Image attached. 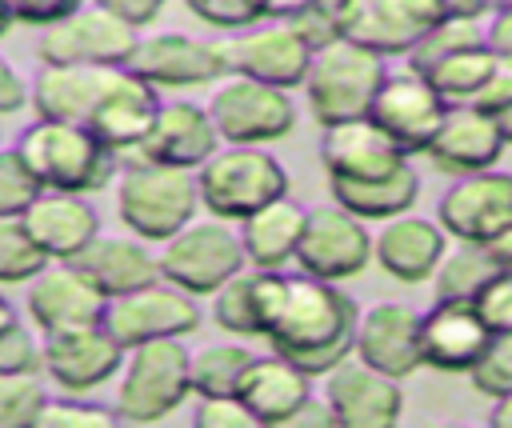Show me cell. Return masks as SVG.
Listing matches in <instances>:
<instances>
[{
    "instance_id": "cell-1",
    "label": "cell",
    "mask_w": 512,
    "mask_h": 428,
    "mask_svg": "<svg viewBox=\"0 0 512 428\" xmlns=\"http://www.w3.org/2000/svg\"><path fill=\"white\" fill-rule=\"evenodd\" d=\"M360 308L348 292L320 276H284L272 316L264 324V340L272 352L304 368L308 376H328L340 360L352 356Z\"/></svg>"
},
{
    "instance_id": "cell-2",
    "label": "cell",
    "mask_w": 512,
    "mask_h": 428,
    "mask_svg": "<svg viewBox=\"0 0 512 428\" xmlns=\"http://www.w3.org/2000/svg\"><path fill=\"white\" fill-rule=\"evenodd\" d=\"M16 156L28 164L40 188L80 192V196L104 188L116 172V152L104 148L84 124L44 120V116L20 132Z\"/></svg>"
},
{
    "instance_id": "cell-3",
    "label": "cell",
    "mask_w": 512,
    "mask_h": 428,
    "mask_svg": "<svg viewBox=\"0 0 512 428\" xmlns=\"http://www.w3.org/2000/svg\"><path fill=\"white\" fill-rule=\"evenodd\" d=\"M384 56L352 44L344 36H336L332 44L316 48L304 72V92H308V108L316 116V124H340V120H356L368 116V104L384 80Z\"/></svg>"
},
{
    "instance_id": "cell-4",
    "label": "cell",
    "mask_w": 512,
    "mask_h": 428,
    "mask_svg": "<svg viewBox=\"0 0 512 428\" xmlns=\"http://www.w3.org/2000/svg\"><path fill=\"white\" fill-rule=\"evenodd\" d=\"M200 208L196 172L152 164V160H128L116 184V212L128 224L132 236L144 240H168L176 228H184Z\"/></svg>"
},
{
    "instance_id": "cell-5",
    "label": "cell",
    "mask_w": 512,
    "mask_h": 428,
    "mask_svg": "<svg viewBox=\"0 0 512 428\" xmlns=\"http://www.w3.org/2000/svg\"><path fill=\"white\" fill-rule=\"evenodd\" d=\"M196 192L212 216L244 220L260 204L288 192V172L260 144H228L196 168Z\"/></svg>"
},
{
    "instance_id": "cell-6",
    "label": "cell",
    "mask_w": 512,
    "mask_h": 428,
    "mask_svg": "<svg viewBox=\"0 0 512 428\" xmlns=\"http://www.w3.org/2000/svg\"><path fill=\"white\" fill-rule=\"evenodd\" d=\"M188 392H192L188 348L180 344V336L144 340V344L128 348L124 376L116 388V412H120V420L148 424V420H160L172 408H180Z\"/></svg>"
},
{
    "instance_id": "cell-7",
    "label": "cell",
    "mask_w": 512,
    "mask_h": 428,
    "mask_svg": "<svg viewBox=\"0 0 512 428\" xmlns=\"http://www.w3.org/2000/svg\"><path fill=\"white\" fill-rule=\"evenodd\" d=\"M156 264H160V280L192 296H212L228 276L244 268V244H240V232L228 228V220L192 216L184 228H176L164 240Z\"/></svg>"
},
{
    "instance_id": "cell-8",
    "label": "cell",
    "mask_w": 512,
    "mask_h": 428,
    "mask_svg": "<svg viewBox=\"0 0 512 428\" xmlns=\"http://www.w3.org/2000/svg\"><path fill=\"white\" fill-rule=\"evenodd\" d=\"M204 108H208L212 128L224 144H264V140L292 132V124H296V108L288 100V88L260 84L248 76L224 80Z\"/></svg>"
},
{
    "instance_id": "cell-9",
    "label": "cell",
    "mask_w": 512,
    "mask_h": 428,
    "mask_svg": "<svg viewBox=\"0 0 512 428\" xmlns=\"http://www.w3.org/2000/svg\"><path fill=\"white\" fill-rule=\"evenodd\" d=\"M292 260L300 264V272L332 280V284L360 276L372 260V232L364 228L360 216H352L340 204L308 208Z\"/></svg>"
},
{
    "instance_id": "cell-10",
    "label": "cell",
    "mask_w": 512,
    "mask_h": 428,
    "mask_svg": "<svg viewBox=\"0 0 512 428\" xmlns=\"http://www.w3.org/2000/svg\"><path fill=\"white\" fill-rule=\"evenodd\" d=\"M136 24L92 4L76 8L40 28V60L44 64H128L136 48Z\"/></svg>"
},
{
    "instance_id": "cell-11",
    "label": "cell",
    "mask_w": 512,
    "mask_h": 428,
    "mask_svg": "<svg viewBox=\"0 0 512 428\" xmlns=\"http://www.w3.org/2000/svg\"><path fill=\"white\" fill-rule=\"evenodd\" d=\"M100 324L124 344V352L132 344H144V340H160V336H184L200 324V308L192 300V292L176 288V284H140L132 292H120V296H108L104 300V312H100Z\"/></svg>"
},
{
    "instance_id": "cell-12",
    "label": "cell",
    "mask_w": 512,
    "mask_h": 428,
    "mask_svg": "<svg viewBox=\"0 0 512 428\" xmlns=\"http://www.w3.org/2000/svg\"><path fill=\"white\" fill-rule=\"evenodd\" d=\"M436 224L460 244H492L512 224V172H468L436 204Z\"/></svg>"
},
{
    "instance_id": "cell-13",
    "label": "cell",
    "mask_w": 512,
    "mask_h": 428,
    "mask_svg": "<svg viewBox=\"0 0 512 428\" xmlns=\"http://www.w3.org/2000/svg\"><path fill=\"white\" fill-rule=\"evenodd\" d=\"M440 16L436 0H336L340 36L380 56H408Z\"/></svg>"
},
{
    "instance_id": "cell-14",
    "label": "cell",
    "mask_w": 512,
    "mask_h": 428,
    "mask_svg": "<svg viewBox=\"0 0 512 428\" xmlns=\"http://www.w3.org/2000/svg\"><path fill=\"white\" fill-rule=\"evenodd\" d=\"M444 112H448L444 96L416 68L384 72V80H380V88H376V96L368 104V116L400 144L404 156L428 148V140L440 128Z\"/></svg>"
},
{
    "instance_id": "cell-15",
    "label": "cell",
    "mask_w": 512,
    "mask_h": 428,
    "mask_svg": "<svg viewBox=\"0 0 512 428\" xmlns=\"http://www.w3.org/2000/svg\"><path fill=\"white\" fill-rule=\"evenodd\" d=\"M224 60H228V76L292 88V84H304L312 48L300 40V32L288 20H268L260 28H248L224 40Z\"/></svg>"
},
{
    "instance_id": "cell-16",
    "label": "cell",
    "mask_w": 512,
    "mask_h": 428,
    "mask_svg": "<svg viewBox=\"0 0 512 428\" xmlns=\"http://www.w3.org/2000/svg\"><path fill=\"white\" fill-rule=\"evenodd\" d=\"M124 68H132L136 76H144L156 88H188V84H208L216 76H228L224 44L196 40L184 32L140 36Z\"/></svg>"
},
{
    "instance_id": "cell-17",
    "label": "cell",
    "mask_w": 512,
    "mask_h": 428,
    "mask_svg": "<svg viewBox=\"0 0 512 428\" xmlns=\"http://www.w3.org/2000/svg\"><path fill=\"white\" fill-rule=\"evenodd\" d=\"M324 400H328L336 424H344V428H388L404 412L400 380H392L352 356L328 372Z\"/></svg>"
},
{
    "instance_id": "cell-18",
    "label": "cell",
    "mask_w": 512,
    "mask_h": 428,
    "mask_svg": "<svg viewBox=\"0 0 512 428\" xmlns=\"http://www.w3.org/2000/svg\"><path fill=\"white\" fill-rule=\"evenodd\" d=\"M356 360L372 364L376 372L404 380L420 364V312L400 300H380L360 312L356 320Z\"/></svg>"
},
{
    "instance_id": "cell-19",
    "label": "cell",
    "mask_w": 512,
    "mask_h": 428,
    "mask_svg": "<svg viewBox=\"0 0 512 428\" xmlns=\"http://www.w3.org/2000/svg\"><path fill=\"white\" fill-rule=\"evenodd\" d=\"M40 348H44V372L68 392H88L124 364V344L104 324L44 332Z\"/></svg>"
},
{
    "instance_id": "cell-20",
    "label": "cell",
    "mask_w": 512,
    "mask_h": 428,
    "mask_svg": "<svg viewBox=\"0 0 512 428\" xmlns=\"http://www.w3.org/2000/svg\"><path fill=\"white\" fill-rule=\"evenodd\" d=\"M160 108V96H156V84H148L144 76H136L132 68H116L108 88L100 92L92 116L84 120V128L104 144L112 148L116 156H132L136 144L144 140L152 116Z\"/></svg>"
},
{
    "instance_id": "cell-21",
    "label": "cell",
    "mask_w": 512,
    "mask_h": 428,
    "mask_svg": "<svg viewBox=\"0 0 512 428\" xmlns=\"http://www.w3.org/2000/svg\"><path fill=\"white\" fill-rule=\"evenodd\" d=\"M504 136L496 128V120L476 108V104H448L440 128L432 132L424 156L432 160V168L448 172V176H468V172H484L496 168L504 156Z\"/></svg>"
},
{
    "instance_id": "cell-22",
    "label": "cell",
    "mask_w": 512,
    "mask_h": 428,
    "mask_svg": "<svg viewBox=\"0 0 512 428\" xmlns=\"http://www.w3.org/2000/svg\"><path fill=\"white\" fill-rule=\"evenodd\" d=\"M104 292L72 264L60 260L56 268L44 264L32 280H28V316L32 324L44 332H64V328H84V324H100L104 312Z\"/></svg>"
},
{
    "instance_id": "cell-23",
    "label": "cell",
    "mask_w": 512,
    "mask_h": 428,
    "mask_svg": "<svg viewBox=\"0 0 512 428\" xmlns=\"http://www.w3.org/2000/svg\"><path fill=\"white\" fill-rule=\"evenodd\" d=\"M492 328L472 300H436L420 312V364L436 372H472Z\"/></svg>"
},
{
    "instance_id": "cell-24",
    "label": "cell",
    "mask_w": 512,
    "mask_h": 428,
    "mask_svg": "<svg viewBox=\"0 0 512 428\" xmlns=\"http://www.w3.org/2000/svg\"><path fill=\"white\" fill-rule=\"evenodd\" d=\"M216 148H220V136L212 128L208 108L176 100V104L156 108L144 140L136 144V152L128 160H152V164H172V168L196 172Z\"/></svg>"
},
{
    "instance_id": "cell-25",
    "label": "cell",
    "mask_w": 512,
    "mask_h": 428,
    "mask_svg": "<svg viewBox=\"0 0 512 428\" xmlns=\"http://www.w3.org/2000/svg\"><path fill=\"white\" fill-rule=\"evenodd\" d=\"M320 160L328 168V180H372L396 172L408 156L372 116H356V120L324 124Z\"/></svg>"
},
{
    "instance_id": "cell-26",
    "label": "cell",
    "mask_w": 512,
    "mask_h": 428,
    "mask_svg": "<svg viewBox=\"0 0 512 428\" xmlns=\"http://www.w3.org/2000/svg\"><path fill=\"white\" fill-rule=\"evenodd\" d=\"M444 252H448V232L436 220H424L412 212L384 220V228L372 236V260L400 284L432 280Z\"/></svg>"
},
{
    "instance_id": "cell-27",
    "label": "cell",
    "mask_w": 512,
    "mask_h": 428,
    "mask_svg": "<svg viewBox=\"0 0 512 428\" xmlns=\"http://www.w3.org/2000/svg\"><path fill=\"white\" fill-rule=\"evenodd\" d=\"M20 220L48 260H72L100 232V220L84 204V196L80 192H56V188L36 192L32 204L20 212Z\"/></svg>"
},
{
    "instance_id": "cell-28",
    "label": "cell",
    "mask_w": 512,
    "mask_h": 428,
    "mask_svg": "<svg viewBox=\"0 0 512 428\" xmlns=\"http://www.w3.org/2000/svg\"><path fill=\"white\" fill-rule=\"evenodd\" d=\"M120 64H44L32 80V108L44 120L84 124Z\"/></svg>"
},
{
    "instance_id": "cell-29",
    "label": "cell",
    "mask_w": 512,
    "mask_h": 428,
    "mask_svg": "<svg viewBox=\"0 0 512 428\" xmlns=\"http://www.w3.org/2000/svg\"><path fill=\"white\" fill-rule=\"evenodd\" d=\"M312 376L304 368H296L292 360H284L280 352L272 356H252L248 372L240 376L236 396L248 404V412L256 416V424H288L292 412L312 396Z\"/></svg>"
},
{
    "instance_id": "cell-30",
    "label": "cell",
    "mask_w": 512,
    "mask_h": 428,
    "mask_svg": "<svg viewBox=\"0 0 512 428\" xmlns=\"http://www.w3.org/2000/svg\"><path fill=\"white\" fill-rule=\"evenodd\" d=\"M72 264L104 296H120V292H132L140 284L160 280V264H156V256H148L144 244L120 240V236H100V232L72 256Z\"/></svg>"
},
{
    "instance_id": "cell-31",
    "label": "cell",
    "mask_w": 512,
    "mask_h": 428,
    "mask_svg": "<svg viewBox=\"0 0 512 428\" xmlns=\"http://www.w3.org/2000/svg\"><path fill=\"white\" fill-rule=\"evenodd\" d=\"M280 268H252V272H236L228 276L212 296V316L224 332L236 336H264V324L272 316V304L280 296Z\"/></svg>"
},
{
    "instance_id": "cell-32",
    "label": "cell",
    "mask_w": 512,
    "mask_h": 428,
    "mask_svg": "<svg viewBox=\"0 0 512 428\" xmlns=\"http://www.w3.org/2000/svg\"><path fill=\"white\" fill-rule=\"evenodd\" d=\"M300 228H304V208L288 192L260 204L256 212H248L240 220L244 260H252L256 268H284L296 256Z\"/></svg>"
},
{
    "instance_id": "cell-33",
    "label": "cell",
    "mask_w": 512,
    "mask_h": 428,
    "mask_svg": "<svg viewBox=\"0 0 512 428\" xmlns=\"http://www.w3.org/2000/svg\"><path fill=\"white\" fill-rule=\"evenodd\" d=\"M332 200L340 208H348L360 220H392L400 212H408L420 196V176L412 172V164L404 160L396 172L388 176H372V180H328Z\"/></svg>"
},
{
    "instance_id": "cell-34",
    "label": "cell",
    "mask_w": 512,
    "mask_h": 428,
    "mask_svg": "<svg viewBox=\"0 0 512 428\" xmlns=\"http://www.w3.org/2000/svg\"><path fill=\"white\" fill-rule=\"evenodd\" d=\"M504 264L492 256L488 244H460L452 252L440 256L432 284H436V300H476L480 288L500 272Z\"/></svg>"
},
{
    "instance_id": "cell-35",
    "label": "cell",
    "mask_w": 512,
    "mask_h": 428,
    "mask_svg": "<svg viewBox=\"0 0 512 428\" xmlns=\"http://www.w3.org/2000/svg\"><path fill=\"white\" fill-rule=\"evenodd\" d=\"M492 68H496V52L488 44H476V48H460L444 56L420 76H428V84L444 96V104H472V96L484 88Z\"/></svg>"
},
{
    "instance_id": "cell-36",
    "label": "cell",
    "mask_w": 512,
    "mask_h": 428,
    "mask_svg": "<svg viewBox=\"0 0 512 428\" xmlns=\"http://www.w3.org/2000/svg\"><path fill=\"white\" fill-rule=\"evenodd\" d=\"M252 352L244 344H204L188 356V380L196 396H236L240 376L248 372Z\"/></svg>"
},
{
    "instance_id": "cell-37",
    "label": "cell",
    "mask_w": 512,
    "mask_h": 428,
    "mask_svg": "<svg viewBox=\"0 0 512 428\" xmlns=\"http://www.w3.org/2000/svg\"><path fill=\"white\" fill-rule=\"evenodd\" d=\"M484 44V24L480 20H460V16H440L412 48H408V68L428 72L432 64H440L444 56L460 52V48H476Z\"/></svg>"
},
{
    "instance_id": "cell-38",
    "label": "cell",
    "mask_w": 512,
    "mask_h": 428,
    "mask_svg": "<svg viewBox=\"0 0 512 428\" xmlns=\"http://www.w3.org/2000/svg\"><path fill=\"white\" fill-rule=\"evenodd\" d=\"M44 264H48V256L28 236L24 220L20 216H0V284H24Z\"/></svg>"
},
{
    "instance_id": "cell-39",
    "label": "cell",
    "mask_w": 512,
    "mask_h": 428,
    "mask_svg": "<svg viewBox=\"0 0 512 428\" xmlns=\"http://www.w3.org/2000/svg\"><path fill=\"white\" fill-rule=\"evenodd\" d=\"M468 380H472L476 392H484V396H492V400L512 392V328L488 336V344H484L480 360L472 364Z\"/></svg>"
},
{
    "instance_id": "cell-40",
    "label": "cell",
    "mask_w": 512,
    "mask_h": 428,
    "mask_svg": "<svg viewBox=\"0 0 512 428\" xmlns=\"http://www.w3.org/2000/svg\"><path fill=\"white\" fill-rule=\"evenodd\" d=\"M40 404L44 388L36 384V376H0V428L36 424Z\"/></svg>"
},
{
    "instance_id": "cell-41",
    "label": "cell",
    "mask_w": 512,
    "mask_h": 428,
    "mask_svg": "<svg viewBox=\"0 0 512 428\" xmlns=\"http://www.w3.org/2000/svg\"><path fill=\"white\" fill-rule=\"evenodd\" d=\"M120 420V412H108L100 404H80V400H52L44 396L36 424L40 428H112Z\"/></svg>"
},
{
    "instance_id": "cell-42",
    "label": "cell",
    "mask_w": 512,
    "mask_h": 428,
    "mask_svg": "<svg viewBox=\"0 0 512 428\" xmlns=\"http://www.w3.org/2000/svg\"><path fill=\"white\" fill-rule=\"evenodd\" d=\"M44 368V348L16 320L0 328V376H36Z\"/></svg>"
},
{
    "instance_id": "cell-43",
    "label": "cell",
    "mask_w": 512,
    "mask_h": 428,
    "mask_svg": "<svg viewBox=\"0 0 512 428\" xmlns=\"http://www.w3.org/2000/svg\"><path fill=\"white\" fill-rule=\"evenodd\" d=\"M36 192H40V184L28 172V164L16 156V148L0 152V216H20Z\"/></svg>"
},
{
    "instance_id": "cell-44",
    "label": "cell",
    "mask_w": 512,
    "mask_h": 428,
    "mask_svg": "<svg viewBox=\"0 0 512 428\" xmlns=\"http://www.w3.org/2000/svg\"><path fill=\"white\" fill-rule=\"evenodd\" d=\"M472 304H476V312L484 316V324H488L492 332L512 328V264H504V268L480 288V296H476Z\"/></svg>"
},
{
    "instance_id": "cell-45",
    "label": "cell",
    "mask_w": 512,
    "mask_h": 428,
    "mask_svg": "<svg viewBox=\"0 0 512 428\" xmlns=\"http://www.w3.org/2000/svg\"><path fill=\"white\" fill-rule=\"evenodd\" d=\"M192 420L200 428H256V416L240 396H200Z\"/></svg>"
},
{
    "instance_id": "cell-46",
    "label": "cell",
    "mask_w": 512,
    "mask_h": 428,
    "mask_svg": "<svg viewBox=\"0 0 512 428\" xmlns=\"http://www.w3.org/2000/svg\"><path fill=\"white\" fill-rule=\"evenodd\" d=\"M296 32H300V40L316 52V48H324V44H332L336 36H340V20H336V0H316L312 8H304V12H296L292 20H288Z\"/></svg>"
},
{
    "instance_id": "cell-47",
    "label": "cell",
    "mask_w": 512,
    "mask_h": 428,
    "mask_svg": "<svg viewBox=\"0 0 512 428\" xmlns=\"http://www.w3.org/2000/svg\"><path fill=\"white\" fill-rule=\"evenodd\" d=\"M204 24H216V28H248L260 20L256 4L252 0H184Z\"/></svg>"
},
{
    "instance_id": "cell-48",
    "label": "cell",
    "mask_w": 512,
    "mask_h": 428,
    "mask_svg": "<svg viewBox=\"0 0 512 428\" xmlns=\"http://www.w3.org/2000/svg\"><path fill=\"white\" fill-rule=\"evenodd\" d=\"M0 4L8 8L12 24H40V28L80 8V0H0Z\"/></svg>"
},
{
    "instance_id": "cell-49",
    "label": "cell",
    "mask_w": 512,
    "mask_h": 428,
    "mask_svg": "<svg viewBox=\"0 0 512 428\" xmlns=\"http://www.w3.org/2000/svg\"><path fill=\"white\" fill-rule=\"evenodd\" d=\"M472 104L484 108L488 116H496L504 104H512V60H500V56H496V68L488 72V80H484V88L472 96Z\"/></svg>"
},
{
    "instance_id": "cell-50",
    "label": "cell",
    "mask_w": 512,
    "mask_h": 428,
    "mask_svg": "<svg viewBox=\"0 0 512 428\" xmlns=\"http://www.w3.org/2000/svg\"><path fill=\"white\" fill-rule=\"evenodd\" d=\"M484 44L500 60H512V8H496L492 12V20L484 24Z\"/></svg>"
},
{
    "instance_id": "cell-51",
    "label": "cell",
    "mask_w": 512,
    "mask_h": 428,
    "mask_svg": "<svg viewBox=\"0 0 512 428\" xmlns=\"http://www.w3.org/2000/svg\"><path fill=\"white\" fill-rule=\"evenodd\" d=\"M92 4H100V8H108V12H116V16H124L128 24H148L160 8H164V0H92Z\"/></svg>"
},
{
    "instance_id": "cell-52",
    "label": "cell",
    "mask_w": 512,
    "mask_h": 428,
    "mask_svg": "<svg viewBox=\"0 0 512 428\" xmlns=\"http://www.w3.org/2000/svg\"><path fill=\"white\" fill-rule=\"evenodd\" d=\"M24 100H28L24 80H20V76H16V68L0 56V116H8V112H16V108H24Z\"/></svg>"
},
{
    "instance_id": "cell-53",
    "label": "cell",
    "mask_w": 512,
    "mask_h": 428,
    "mask_svg": "<svg viewBox=\"0 0 512 428\" xmlns=\"http://www.w3.org/2000/svg\"><path fill=\"white\" fill-rule=\"evenodd\" d=\"M444 16H460V20H484L492 12V0H436Z\"/></svg>"
},
{
    "instance_id": "cell-54",
    "label": "cell",
    "mask_w": 512,
    "mask_h": 428,
    "mask_svg": "<svg viewBox=\"0 0 512 428\" xmlns=\"http://www.w3.org/2000/svg\"><path fill=\"white\" fill-rule=\"evenodd\" d=\"M488 420H492V424H500V428H512V392L492 400V412H488Z\"/></svg>"
},
{
    "instance_id": "cell-55",
    "label": "cell",
    "mask_w": 512,
    "mask_h": 428,
    "mask_svg": "<svg viewBox=\"0 0 512 428\" xmlns=\"http://www.w3.org/2000/svg\"><path fill=\"white\" fill-rule=\"evenodd\" d=\"M488 248H492V256H496L500 264H512V224H508V228H504Z\"/></svg>"
},
{
    "instance_id": "cell-56",
    "label": "cell",
    "mask_w": 512,
    "mask_h": 428,
    "mask_svg": "<svg viewBox=\"0 0 512 428\" xmlns=\"http://www.w3.org/2000/svg\"><path fill=\"white\" fill-rule=\"evenodd\" d=\"M492 120H496V128H500V136H504V144H512V104H504Z\"/></svg>"
},
{
    "instance_id": "cell-57",
    "label": "cell",
    "mask_w": 512,
    "mask_h": 428,
    "mask_svg": "<svg viewBox=\"0 0 512 428\" xmlns=\"http://www.w3.org/2000/svg\"><path fill=\"white\" fill-rule=\"evenodd\" d=\"M12 320H16V316H12V304H8V296L0 292V328H4V324H12Z\"/></svg>"
},
{
    "instance_id": "cell-58",
    "label": "cell",
    "mask_w": 512,
    "mask_h": 428,
    "mask_svg": "<svg viewBox=\"0 0 512 428\" xmlns=\"http://www.w3.org/2000/svg\"><path fill=\"white\" fill-rule=\"evenodd\" d=\"M8 28H12V16H8V8H4V4H0V36H4V32H8Z\"/></svg>"
},
{
    "instance_id": "cell-59",
    "label": "cell",
    "mask_w": 512,
    "mask_h": 428,
    "mask_svg": "<svg viewBox=\"0 0 512 428\" xmlns=\"http://www.w3.org/2000/svg\"><path fill=\"white\" fill-rule=\"evenodd\" d=\"M496 8H512V0H492V12H496Z\"/></svg>"
},
{
    "instance_id": "cell-60",
    "label": "cell",
    "mask_w": 512,
    "mask_h": 428,
    "mask_svg": "<svg viewBox=\"0 0 512 428\" xmlns=\"http://www.w3.org/2000/svg\"><path fill=\"white\" fill-rule=\"evenodd\" d=\"M252 4H256V12H260V4H264V0H252Z\"/></svg>"
}]
</instances>
